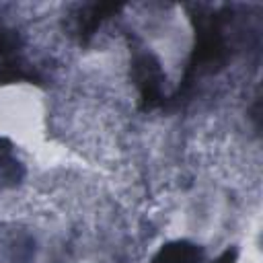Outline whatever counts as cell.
I'll return each mask as SVG.
<instances>
[{"instance_id":"obj_2","label":"cell","mask_w":263,"mask_h":263,"mask_svg":"<svg viewBox=\"0 0 263 263\" xmlns=\"http://www.w3.org/2000/svg\"><path fill=\"white\" fill-rule=\"evenodd\" d=\"M152 263H208L203 259V251L189 242H171L162 247Z\"/></svg>"},{"instance_id":"obj_1","label":"cell","mask_w":263,"mask_h":263,"mask_svg":"<svg viewBox=\"0 0 263 263\" xmlns=\"http://www.w3.org/2000/svg\"><path fill=\"white\" fill-rule=\"evenodd\" d=\"M132 74H134V84L138 86L140 101L144 109H154L162 103V70L160 62L150 53V51H136L132 60Z\"/></svg>"}]
</instances>
